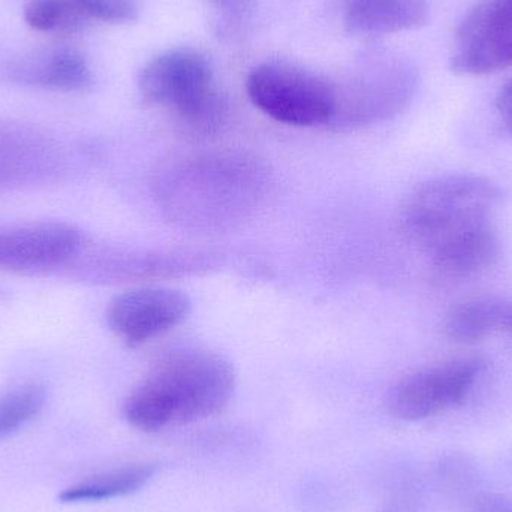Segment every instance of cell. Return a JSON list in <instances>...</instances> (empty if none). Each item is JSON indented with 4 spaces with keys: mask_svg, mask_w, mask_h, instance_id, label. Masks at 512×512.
<instances>
[{
    "mask_svg": "<svg viewBox=\"0 0 512 512\" xmlns=\"http://www.w3.org/2000/svg\"><path fill=\"white\" fill-rule=\"evenodd\" d=\"M267 165L243 152H216L185 159L159 182L165 215L195 231H224L243 224L270 189Z\"/></svg>",
    "mask_w": 512,
    "mask_h": 512,
    "instance_id": "6da1fadb",
    "label": "cell"
},
{
    "mask_svg": "<svg viewBox=\"0 0 512 512\" xmlns=\"http://www.w3.org/2000/svg\"><path fill=\"white\" fill-rule=\"evenodd\" d=\"M236 384V370L222 355L179 352L135 385L123 403V417L146 433L206 420L227 408Z\"/></svg>",
    "mask_w": 512,
    "mask_h": 512,
    "instance_id": "7a4b0ae2",
    "label": "cell"
},
{
    "mask_svg": "<svg viewBox=\"0 0 512 512\" xmlns=\"http://www.w3.org/2000/svg\"><path fill=\"white\" fill-rule=\"evenodd\" d=\"M333 86L334 113L328 126L352 131L402 114L417 95L420 69L403 54L372 48L361 53Z\"/></svg>",
    "mask_w": 512,
    "mask_h": 512,
    "instance_id": "3957f363",
    "label": "cell"
},
{
    "mask_svg": "<svg viewBox=\"0 0 512 512\" xmlns=\"http://www.w3.org/2000/svg\"><path fill=\"white\" fill-rule=\"evenodd\" d=\"M138 93L146 104L174 111L192 137L218 134L228 119V104L213 83L209 59L194 48H173L153 57L141 69Z\"/></svg>",
    "mask_w": 512,
    "mask_h": 512,
    "instance_id": "277c9868",
    "label": "cell"
},
{
    "mask_svg": "<svg viewBox=\"0 0 512 512\" xmlns=\"http://www.w3.org/2000/svg\"><path fill=\"white\" fill-rule=\"evenodd\" d=\"M502 198L498 183L475 174H448L427 180L400 207L402 233L415 245L429 248L451 231L492 218Z\"/></svg>",
    "mask_w": 512,
    "mask_h": 512,
    "instance_id": "5b68a950",
    "label": "cell"
},
{
    "mask_svg": "<svg viewBox=\"0 0 512 512\" xmlns=\"http://www.w3.org/2000/svg\"><path fill=\"white\" fill-rule=\"evenodd\" d=\"M249 99L265 116L283 125H327L334 113V86L300 66L267 62L252 69Z\"/></svg>",
    "mask_w": 512,
    "mask_h": 512,
    "instance_id": "8992f818",
    "label": "cell"
},
{
    "mask_svg": "<svg viewBox=\"0 0 512 512\" xmlns=\"http://www.w3.org/2000/svg\"><path fill=\"white\" fill-rule=\"evenodd\" d=\"M212 265V256L200 252L128 251L93 245L87 239L63 273L86 282H141L194 274Z\"/></svg>",
    "mask_w": 512,
    "mask_h": 512,
    "instance_id": "52a82bcc",
    "label": "cell"
},
{
    "mask_svg": "<svg viewBox=\"0 0 512 512\" xmlns=\"http://www.w3.org/2000/svg\"><path fill=\"white\" fill-rule=\"evenodd\" d=\"M483 372L475 358L445 361L400 379L387 397V408L402 421H423L465 402Z\"/></svg>",
    "mask_w": 512,
    "mask_h": 512,
    "instance_id": "ba28073f",
    "label": "cell"
},
{
    "mask_svg": "<svg viewBox=\"0 0 512 512\" xmlns=\"http://www.w3.org/2000/svg\"><path fill=\"white\" fill-rule=\"evenodd\" d=\"M68 158L60 141L27 123L0 120V192L62 182Z\"/></svg>",
    "mask_w": 512,
    "mask_h": 512,
    "instance_id": "9c48e42d",
    "label": "cell"
},
{
    "mask_svg": "<svg viewBox=\"0 0 512 512\" xmlns=\"http://www.w3.org/2000/svg\"><path fill=\"white\" fill-rule=\"evenodd\" d=\"M460 75H487L512 66V0H480L460 23L450 59Z\"/></svg>",
    "mask_w": 512,
    "mask_h": 512,
    "instance_id": "30bf717a",
    "label": "cell"
},
{
    "mask_svg": "<svg viewBox=\"0 0 512 512\" xmlns=\"http://www.w3.org/2000/svg\"><path fill=\"white\" fill-rule=\"evenodd\" d=\"M86 240L78 228L65 222L0 224V270L21 276L60 273Z\"/></svg>",
    "mask_w": 512,
    "mask_h": 512,
    "instance_id": "8fae6325",
    "label": "cell"
},
{
    "mask_svg": "<svg viewBox=\"0 0 512 512\" xmlns=\"http://www.w3.org/2000/svg\"><path fill=\"white\" fill-rule=\"evenodd\" d=\"M191 310V298L180 289L140 286L111 300L107 324L117 339L135 348L182 325Z\"/></svg>",
    "mask_w": 512,
    "mask_h": 512,
    "instance_id": "7c38bea8",
    "label": "cell"
},
{
    "mask_svg": "<svg viewBox=\"0 0 512 512\" xmlns=\"http://www.w3.org/2000/svg\"><path fill=\"white\" fill-rule=\"evenodd\" d=\"M12 83L57 92H81L92 86L86 57L71 47H42L24 51L6 66Z\"/></svg>",
    "mask_w": 512,
    "mask_h": 512,
    "instance_id": "4fadbf2b",
    "label": "cell"
},
{
    "mask_svg": "<svg viewBox=\"0 0 512 512\" xmlns=\"http://www.w3.org/2000/svg\"><path fill=\"white\" fill-rule=\"evenodd\" d=\"M499 237L492 218L472 222L445 234L426 249L433 270L445 279H465L489 268L499 256Z\"/></svg>",
    "mask_w": 512,
    "mask_h": 512,
    "instance_id": "5bb4252c",
    "label": "cell"
},
{
    "mask_svg": "<svg viewBox=\"0 0 512 512\" xmlns=\"http://www.w3.org/2000/svg\"><path fill=\"white\" fill-rule=\"evenodd\" d=\"M429 15L427 0H351L345 26L352 35H391L420 29Z\"/></svg>",
    "mask_w": 512,
    "mask_h": 512,
    "instance_id": "9a60e30c",
    "label": "cell"
},
{
    "mask_svg": "<svg viewBox=\"0 0 512 512\" xmlns=\"http://www.w3.org/2000/svg\"><path fill=\"white\" fill-rule=\"evenodd\" d=\"M155 462H135L87 477L59 495L62 504H93L140 492L158 475Z\"/></svg>",
    "mask_w": 512,
    "mask_h": 512,
    "instance_id": "2e32d148",
    "label": "cell"
},
{
    "mask_svg": "<svg viewBox=\"0 0 512 512\" xmlns=\"http://www.w3.org/2000/svg\"><path fill=\"white\" fill-rule=\"evenodd\" d=\"M505 303L496 297L472 298L463 301L448 312L444 321V333L457 343L481 342L493 333H502Z\"/></svg>",
    "mask_w": 512,
    "mask_h": 512,
    "instance_id": "e0dca14e",
    "label": "cell"
},
{
    "mask_svg": "<svg viewBox=\"0 0 512 512\" xmlns=\"http://www.w3.org/2000/svg\"><path fill=\"white\" fill-rule=\"evenodd\" d=\"M436 486L451 501L474 504L484 492L486 481L480 463L462 451H450L436 460L433 468Z\"/></svg>",
    "mask_w": 512,
    "mask_h": 512,
    "instance_id": "ac0fdd59",
    "label": "cell"
},
{
    "mask_svg": "<svg viewBox=\"0 0 512 512\" xmlns=\"http://www.w3.org/2000/svg\"><path fill=\"white\" fill-rule=\"evenodd\" d=\"M24 21L36 32L63 35L81 32L90 23L77 0H29Z\"/></svg>",
    "mask_w": 512,
    "mask_h": 512,
    "instance_id": "d6986e66",
    "label": "cell"
},
{
    "mask_svg": "<svg viewBox=\"0 0 512 512\" xmlns=\"http://www.w3.org/2000/svg\"><path fill=\"white\" fill-rule=\"evenodd\" d=\"M47 402L45 388L38 384L20 385L0 396V441L20 432L35 420Z\"/></svg>",
    "mask_w": 512,
    "mask_h": 512,
    "instance_id": "ffe728a7",
    "label": "cell"
},
{
    "mask_svg": "<svg viewBox=\"0 0 512 512\" xmlns=\"http://www.w3.org/2000/svg\"><path fill=\"white\" fill-rule=\"evenodd\" d=\"M379 512H423V486L414 471L397 475Z\"/></svg>",
    "mask_w": 512,
    "mask_h": 512,
    "instance_id": "44dd1931",
    "label": "cell"
},
{
    "mask_svg": "<svg viewBox=\"0 0 512 512\" xmlns=\"http://www.w3.org/2000/svg\"><path fill=\"white\" fill-rule=\"evenodd\" d=\"M87 20L108 24H128L138 20L140 8L135 0H77Z\"/></svg>",
    "mask_w": 512,
    "mask_h": 512,
    "instance_id": "7402d4cb",
    "label": "cell"
},
{
    "mask_svg": "<svg viewBox=\"0 0 512 512\" xmlns=\"http://www.w3.org/2000/svg\"><path fill=\"white\" fill-rule=\"evenodd\" d=\"M206 2L219 15V24L224 32H231L248 23L258 6V0H206Z\"/></svg>",
    "mask_w": 512,
    "mask_h": 512,
    "instance_id": "603a6c76",
    "label": "cell"
},
{
    "mask_svg": "<svg viewBox=\"0 0 512 512\" xmlns=\"http://www.w3.org/2000/svg\"><path fill=\"white\" fill-rule=\"evenodd\" d=\"M471 512H512V498L502 493L484 492L471 505Z\"/></svg>",
    "mask_w": 512,
    "mask_h": 512,
    "instance_id": "cb8c5ba5",
    "label": "cell"
},
{
    "mask_svg": "<svg viewBox=\"0 0 512 512\" xmlns=\"http://www.w3.org/2000/svg\"><path fill=\"white\" fill-rule=\"evenodd\" d=\"M495 107L502 126L512 137V78L499 89L495 99Z\"/></svg>",
    "mask_w": 512,
    "mask_h": 512,
    "instance_id": "d4e9b609",
    "label": "cell"
},
{
    "mask_svg": "<svg viewBox=\"0 0 512 512\" xmlns=\"http://www.w3.org/2000/svg\"><path fill=\"white\" fill-rule=\"evenodd\" d=\"M502 333L512 336V300L505 303L504 325H502Z\"/></svg>",
    "mask_w": 512,
    "mask_h": 512,
    "instance_id": "484cf974",
    "label": "cell"
}]
</instances>
